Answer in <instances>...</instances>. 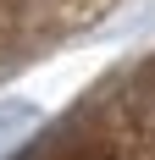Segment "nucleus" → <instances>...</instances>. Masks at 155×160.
<instances>
[{"instance_id": "f257e3e1", "label": "nucleus", "mask_w": 155, "mask_h": 160, "mask_svg": "<svg viewBox=\"0 0 155 160\" xmlns=\"http://www.w3.org/2000/svg\"><path fill=\"white\" fill-rule=\"evenodd\" d=\"M28 127H33V105H6L0 111V149L11 144V138H22Z\"/></svg>"}, {"instance_id": "f03ea898", "label": "nucleus", "mask_w": 155, "mask_h": 160, "mask_svg": "<svg viewBox=\"0 0 155 160\" xmlns=\"http://www.w3.org/2000/svg\"><path fill=\"white\" fill-rule=\"evenodd\" d=\"M150 94H155V66H150Z\"/></svg>"}]
</instances>
